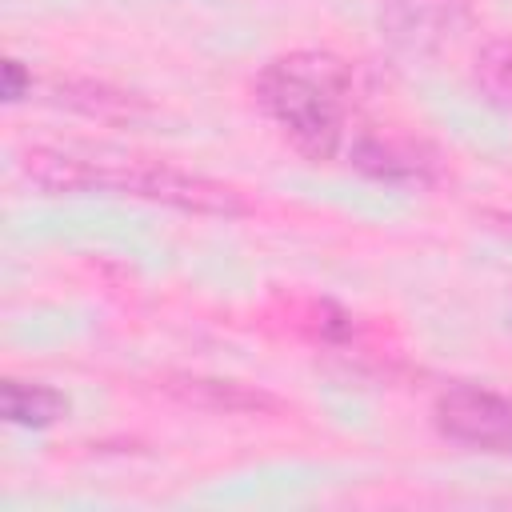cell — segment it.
I'll list each match as a JSON object with an SVG mask.
<instances>
[{"label": "cell", "instance_id": "cell-1", "mask_svg": "<svg viewBox=\"0 0 512 512\" xmlns=\"http://www.w3.org/2000/svg\"><path fill=\"white\" fill-rule=\"evenodd\" d=\"M348 88L352 72L344 60L328 52H292L260 72L256 100L308 156L320 160L340 148Z\"/></svg>", "mask_w": 512, "mask_h": 512}, {"label": "cell", "instance_id": "cell-2", "mask_svg": "<svg viewBox=\"0 0 512 512\" xmlns=\"http://www.w3.org/2000/svg\"><path fill=\"white\" fill-rule=\"evenodd\" d=\"M88 192H120V196H144L156 204H172L184 212H216V216H236L244 212V200L236 188L216 184L208 176L180 172L172 164H148V160H88Z\"/></svg>", "mask_w": 512, "mask_h": 512}, {"label": "cell", "instance_id": "cell-3", "mask_svg": "<svg viewBox=\"0 0 512 512\" xmlns=\"http://www.w3.org/2000/svg\"><path fill=\"white\" fill-rule=\"evenodd\" d=\"M436 428L480 452H512V400L476 384H456L436 400Z\"/></svg>", "mask_w": 512, "mask_h": 512}, {"label": "cell", "instance_id": "cell-4", "mask_svg": "<svg viewBox=\"0 0 512 512\" xmlns=\"http://www.w3.org/2000/svg\"><path fill=\"white\" fill-rule=\"evenodd\" d=\"M4 416L20 428H48L68 412V400L48 388V384H28V380H8L0 392Z\"/></svg>", "mask_w": 512, "mask_h": 512}, {"label": "cell", "instance_id": "cell-5", "mask_svg": "<svg viewBox=\"0 0 512 512\" xmlns=\"http://www.w3.org/2000/svg\"><path fill=\"white\" fill-rule=\"evenodd\" d=\"M352 164L372 172V176H384V180H412V176H420L416 152L396 144V140H384V136H360L352 144Z\"/></svg>", "mask_w": 512, "mask_h": 512}, {"label": "cell", "instance_id": "cell-6", "mask_svg": "<svg viewBox=\"0 0 512 512\" xmlns=\"http://www.w3.org/2000/svg\"><path fill=\"white\" fill-rule=\"evenodd\" d=\"M168 388L180 392V396L192 400V404H208V408H224V412L272 408V400H268L264 392H248V388H240V384H232V380H200V376H192V380H176V384H168Z\"/></svg>", "mask_w": 512, "mask_h": 512}, {"label": "cell", "instance_id": "cell-7", "mask_svg": "<svg viewBox=\"0 0 512 512\" xmlns=\"http://www.w3.org/2000/svg\"><path fill=\"white\" fill-rule=\"evenodd\" d=\"M480 76L488 80V88L512 92V40H496V44L480 56Z\"/></svg>", "mask_w": 512, "mask_h": 512}, {"label": "cell", "instance_id": "cell-8", "mask_svg": "<svg viewBox=\"0 0 512 512\" xmlns=\"http://www.w3.org/2000/svg\"><path fill=\"white\" fill-rule=\"evenodd\" d=\"M24 84L32 88V76L24 80L20 60H8V64H4V96H8V100H20V96H24Z\"/></svg>", "mask_w": 512, "mask_h": 512}]
</instances>
